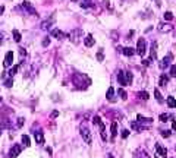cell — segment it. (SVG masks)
Returning a JSON list of instances; mask_svg holds the SVG:
<instances>
[{
  "instance_id": "6da1fadb",
  "label": "cell",
  "mask_w": 176,
  "mask_h": 158,
  "mask_svg": "<svg viewBox=\"0 0 176 158\" xmlns=\"http://www.w3.org/2000/svg\"><path fill=\"white\" fill-rule=\"evenodd\" d=\"M74 85H76L78 89H85L91 85V79L85 73H74Z\"/></svg>"
},
{
  "instance_id": "7a4b0ae2",
  "label": "cell",
  "mask_w": 176,
  "mask_h": 158,
  "mask_svg": "<svg viewBox=\"0 0 176 158\" xmlns=\"http://www.w3.org/2000/svg\"><path fill=\"white\" fill-rule=\"evenodd\" d=\"M79 133H81L82 139H84V142L85 144H91L93 142V135H91V132H90V129L88 127H85V126H81V129H79Z\"/></svg>"
},
{
  "instance_id": "3957f363",
  "label": "cell",
  "mask_w": 176,
  "mask_h": 158,
  "mask_svg": "<svg viewBox=\"0 0 176 158\" xmlns=\"http://www.w3.org/2000/svg\"><path fill=\"white\" fill-rule=\"evenodd\" d=\"M18 10H22L24 13H29V15H37V10L33 7V5H31L29 2H24V3H21L19 7H18Z\"/></svg>"
},
{
  "instance_id": "277c9868",
  "label": "cell",
  "mask_w": 176,
  "mask_h": 158,
  "mask_svg": "<svg viewBox=\"0 0 176 158\" xmlns=\"http://www.w3.org/2000/svg\"><path fill=\"white\" fill-rule=\"evenodd\" d=\"M145 48H147L145 40H144V38H140V40H138V43H136L135 53H136V54H140V56H144V54H145Z\"/></svg>"
},
{
  "instance_id": "5b68a950",
  "label": "cell",
  "mask_w": 176,
  "mask_h": 158,
  "mask_svg": "<svg viewBox=\"0 0 176 158\" xmlns=\"http://www.w3.org/2000/svg\"><path fill=\"white\" fill-rule=\"evenodd\" d=\"M21 152H22V145H13L12 148H10V151H9V157L10 158H16L19 155Z\"/></svg>"
},
{
  "instance_id": "8992f818",
  "label": "cell",
  "mask_w": 176,
  "mask_h": 158,
  "mask_svg": "<svg viewBox=\"0 0 176 158\" xmlns=\"http://www.w3.org/2000/svg\"><path fill=\"white\" fill-rule=\"evenodd\" d=\"M53 22H54V15H53V16H50V19H46V21H43V22H41V29H43V31L50 29L52 25H53Z\"/></svg>"
},
{
  "instance_id": "52a82bcc",
  "label": "cell",
  "mask_w": 176,
  "mask_h": 158,
  "mask_svg": "<svg viewBox=\"0 0 176 158\" xmlns=\"http://www.w3.org/2000/svg\"><path fill=\"white\" fill-rule=\"evenodd\" d=\"M12 62H13V53L7 51L6 56H5V60H3V66H5V67H10V66H12Z\"/></svg>"
},
{
  "instance_id": "ba28073f",
  "label": "cell",
  "mask_w": 176,
  "mask_h": 158,
  "mask_svg": "<svg viewBox=\"0 0 176 158\" xmlns=\"http://www.w3.org/2000/svg\"><path fill=\"white\" fill-rule=\"evenodd\" d=\"M157 29H159L160 32H170V31H173V26L169 25V24H164V22H160V24L157 25Z\"/></svg>"
},
{
  "instance_id": "9c48e42d",
  "label": "cell",
  "mask_w": 176,
  "mask_h": 158,
  "mask_svg": "<svg viewBox=\"0 0 176 158\" xmlns=\"http://www.w3.org/2000/svg\"><path fill=\"white\" fill-rule=\"evenodd\" d=\"M81 35H82V31H81V29H74V31L69 34L68 37H69V40H72L74 43H78V41H79V37H81Z\"/></svg>"
},
{
  "instance_id": "30bf717a",
  "label": "cell",
  "mask_w": 176,
  "mask_h": 158,
  "mask_svg": "<svg viewBox=\"0 0 176 158\" xmlns=\"http://www.w3.org/2000/svg\"><path fill=\"white\" fill-rule=\"evenodd\" d=\"M34 138H35V142H37V144H40V145L44 144V133H43V130H35Z\"/></svg>"
},
{
  "instance_id": "8fae6325",
  "label": "cell",
  "mask_w": 176,
  "mask_h": 158,
  "mask_svg": "<svg viewBox=\"0 0 176 158\" xmlns=\"http://www.w3.org/2000/svg\"><path fill=\"white\" fill-rule=\"evenodd\" d=\"M134 158H151V157H150L142 148H138V149L134 152Z\"/></svg>"
},
{
  "instance_id": "7c38bea8",
  "label": "cell",
  "mask_w": 176,
  "mask_h": 158,
  "mask_svg": "<svg viewBox=\"0 0 176 158\" xmlns=\"http://www.w3.org/2000/svg\"><path fill=\"white\" fill-rule=\"evenodd\" d=\"M170 62H172V54H167V56L160 62V65H159L160 66V69H166V67L170 65Z\"/></svg>"
},
{
  "instance_id": "4fadbf2b",
  "label": "cell",
  "mask_w": 176,
  "mask_h": 158,
  "mask_svg": "<svg viewBox=\"0 0 176 158\" xmlns=\"http://www.w3.org/2000/svg\"><path fill=\"white\" fill-rule=\"evenodd\" d=\"M94 43H95V40H94V37H93L91 34H88L87 37L84 38V44H85L87 47H93V46H94Z\"/></svg>"
},
{
  "instance_id": "5bb4252c",
  "label": "cell",
  "mask_w": 176,
  "mask_h": 158,
  "mask_svg": "<svg viewBox=\"0 0 176 158\" xmlns=\"http://www.w3.org/2000/svg\"><path fill=\"white\" fill-rule=\"evenodd\" d=\"M136 120H138V123H147V125H150V123H153V118L151 117H144V116H141V114H138L136 116Z\"/></svg>"
},
{
  "instance_id": "9a60e30c",
  "label": "cell",
  "mask_w": 176,
  "mask_h": 158,
  "mask_svg": "<svg viewBox=\"0 0 176 158\" xmlns=\"http://www.w3.org/2000/svg\"><path fill=\"white\" fill-rule=\"evenodd\" d=\"M121 51H122L125 56L131 57V56H134V54H135V48H132V47H125V48H122Z\"/></svg>"
},
{
  "instance_id": "2e32d148",
  "label": "cell",
  "mask_w": 176,
  "mask_h": 158,
  "mask_svg": "<svg viewBox=\"0 0 176 158\" xmlns=\"http://www.w3.org/2000/svg\"><path fill=\"white\" fill-rule=\"evenodd\" d=\"M117 82L121 85H126V79H125V72L123 70H119L117 72Z\"/></svg>"
},
{
  "instance_id": "e0dca14e",
  "label": "cell",
  "mask_w": 176,
  "mask_h": 158,
  "mask_svg": "<svg viewBox=\"0 0 176 158\" xmlns=\"http://www.w3.org/2000/svg\"><path fill=\"white\" fill-rule=\"evenodd\" d=\"M52 35H53V37H56L57 40H62V38H65V37H66V35H65V32H62L60 29H53V31H52Z\"/></svg>"
},
{
  "instance_id": "ac0fdd59",
  "label": "cell",
  "mask_w": 176,
  "mask_h": 158,
  "mask_svg": "<svg viewBox=\"0 0 176 158\" xmlns=\"http://www.w3.org/2000/svg\"><path fill=\"white\" fill-rule=\"evenodd\" d=\"M167 84H169V76H167V75H162L160 79H159V85H160V86H166Z\"/></svg>"
},
{
  "instance_id": "d6986e66",
  "label": "cell",
  "mask_w": 176,
  "mask_h": 158,
  "mask_svg": "<svg viewBox=\"0 0 176 158\" xmlns=\"http://www.w3.org/2000/svg\"><path fill=\"white\" fill-rule=\"evenodd\" d=\"M151 60H156L157 59V43H153L151 44Z\"/></svg>"
},
{
  "instance_id": "ffe728a7",
  "label": "cell",
  "mask_w": 176,
  "mask_h": 158,
  "mask_svg": "<svg viewBox=\"0 0 176 158\" xmlns=\"http://www.w3.org/2000/svg\"><path fill=\"white\" fill-rule=\"evenodd\" d=\"M100 135H101V139L103 141H107V135H106V127H104V123H100Z\"/></svg>"
},
{
  "instance_id": "44dd1931",
  "label": "cell",
  "mask_w": 176,
  "mask_h": 158,
  "mask_svg": "<svg viewBox=\"0 0 176 158\" xmlns=\"http://www.w3.org/2000/svg\"><path fill=\"white\" fill-rule=\"evenodd\" d=\"M132 129H135V130H145V129H147V126H142L141 123H140V125H138V123H136V122H132Z\"/></svg>"
},
{
  "instance_id": "7402d4cb",
  "label": "cell",
  "mask_w": 176,
  "mask_h": 158,
  "mask_svg": "<svg viewBox=\"0 0 176 158\" xmlns=\"http://www.w3.org/2000/svg\"><path fill=\"white\" fill-rule=\"evenodd\" d=\"M22 144L25 148H28L29 145H31V141H29V136L28 135H22Z\"/></svg>"
},
{
  "instance_id": "603a6c76",
  "label": "cell",
  "mask_w": 176,
  "mask_h": 158,
  "mask_svg": "<svg viewBox=\"0 0 176 158\" xmlns=\"http://www.w3.org/2000/svg\"><path fill=\"white\" fill-rule=\"evenodd\" d=\"M113 94H115V88H113V86H110V88L107 89V95H106L109 101H113Z\"/></svg>"
},
{
  "instance_id": "cb8c5ba5",
  "label": "cell",
  "mask_w": 176,
  "mask_h": 158,
  "mask_svg": "<svg viewBox=\"0 0 176 158\" xmlns=\"http://www.w3.org/2000/svg\"><path fill=\"white\" fill-rule=\"evenodd\" d=\"M166 103H167V105H169L170 108H173V107H176V100L173 98V97H167V100H166Z\"/></svg>"
},
{
  "instance_id": "d4e9b609",
  "label": "cell",
  "mask_w": 176,
  "mask_h": 158,
  "mask_svg": "<svg viewBox=\"0 0 176 158\" xmlns=\"http://www.w3.org/2000/svg\"><path fill=\"white\" fill-rule=\"evenodd\" d=\"M110 130H112V138L115 139V136L117 135V123H116V122L112 123V129H110Z\"/></svg>"
},
{
  "instance_id": "484cf974",
  "label": "cell",
  "mask_w": 176,
  "mask_h": 158,
  "mask_svg": "<svg viewBox=\"0 0 176 158\" xmlns=\"http://www.w3.org/2000/svg\"><path fill=\"white\" fill-rule=\"evenodd\" d=\"M18 69H19V66H18V65L12 66V67H10V70H9V72H7V75H9V76H10V78H12V76H13L15 73L18 72Z\"/></svg>"
},
{
  "instance_id": "4316f807",
  "label": "cell",
  "mask_w": 176,
  "mask_h": 158,
  "mask_svg": "<svg viewBox=\"0 0 176 158\" xmlns=\"http://www.w3.org/2000/svg\"><path fill=\"white\" fill-rule=\"evenodd\" d=\"M9 127H12V125H10V122H9L7 118H5V120L2 122V126H0V129H9Z\"/></svg>"
},
{
  "instance_id": "83f0119b",
  "label": "cell",
  "mask_w": 176,
  "mask_h": 158,
  "mask_svg": "<svg viewBox=\"0 0 176 158\" xmlns=\"http://www.w3.org/2000/svg\"><path fill=\"white\" fill-rule=\"evenodd\" d=\"M138 97H140L141 100H144V101L150 98V95H148V92H147V91H141V92H138Z\"/></svg>"
},
{
  "instance_id": "f1b7e54d",
  "label": "cell",
  "mask_w": 176,
  "mask_h": 158,
  "mask_svg": "<svg viewBox=\"0 0 176 158\" xmlns=\"http://www.w3.org/2000/svg\"><path fill=\"white\" fill-rule=\"evenodd\" d=\"M125 79H126V85H131L132 84V73L125 72Z\"/></svg>"
},
{
  "instance_id": "f546056e",
  "label": "cell",
  "mask_w": 176,
  "mask_h": 158,
  "mask_svg": "<svg viewBox=\"0 0 176 158\" xmlns=\"http://www.w3.org/2000/svg\"><path fill=\"white\" fill-rule=\"evenodd\" d=\"M154 97H156V100L159 101V103H163V97H162V94H160V91L159 89H154Z\"/></svg>"
},
{
  "instance_id": "4dcf8cb0",
  "label": "cell",
  "mask_w": 176,
  "mask_h": 158,
  "mask_svg": "<svg viewBox=\"0 0 176 158\" xmlns=\"http://www.w3.org/2000/svg\"><path fill=\"white\" fill-rule=\"evenodd\" d=\"M12 34H13V40H15V41H16V43H19L21 38H22V37H21V32H19V31L13 29V32H12Z\"/></svg>"
},
{
  "instance_id": "1f68e13d",
  "label": "cell",
  "mask_w": 176,
  "mask_h": 158,
  "mask_svg": "<svg viewBox=\"0 0 176 158\" xmlns=\"http://www.w3.org/2000/svg\"><path fill=\"white\" fill-rule=\"evenodd\" d=\"M160 122H167V118H170V114H167V113H163V114H160Z\"/></svg>"
},
{
  "instance_id": "d6a6232c",
  "label": "cell",
  "mask_w": 176,
  "mask_h": 158,
  "mask_svg": "<svg viewBox=\"0 0 176 158\" xmlns=\"http://www.w3.org/2000/svg\"><path fill=\"white\" fill-rule=\"evenodd\" d=\"M169 75L172 76V78H176V65L170 66V72H169Z\"/></svg>"
},
{
  "instance_id": "836d02e7",
  "label": "cell",
  "mask_w": 176,
  "mask_h": 158,
  "mask_svg": "<svg viewBox=\"0 0 176 158\" xmlns=\"http://www.w3.org/2000/svg\"><path fill=\"white\" fill-rule=\"evenodd\" d=\"M117 92H119V95H121V98H122V100H126V98H128V95H126V92L123 91L122 88H121V89H117Z\"/></svg>"
},
{
  "instance_id": "e575fe53",
  "label": "cell",
  "mask_w": 176,
  "mask_h": 158,
  "mask_svg": "<svg viewBox=\"0 0 176 158\" xmlns=\"http://www.w3.org/2000/svg\"><path fill=\"white\" fill-rule=\"evenodd\" d=\"M93 123H94V125H100V123H101V118H100V116H94V117H93Z\"/></svg>"
},
{
  "instance_id": "d590c367",
  "label": "cell",
  "mask_w": 176,
  "mask_h": 158,
  "mask_svg": "<svg viewBox=\"0 0 176 158\" xmlns=\"http://www.w3.org/2000/svg\"><path fill=\"white\" fill-rule=\"evenodd\" d=\"M164 19H166V21H172V19H173L172 12H164Z\"/></svg>"
},
{
  "instance_id": "8d00e7d4",
  "label": "cell",
  "mask_w": 176,
  "mask_h": 158,
  "mask_svg": "<svg viewBox=\"0 0 176 158\" xmlns=\"http://www.w3.org/2000/svg\"><path fill=\"white\" fill-rule=\"evenodd\" d=\"M24 123H25V118L19 117V118H18V122H16V126H18V127H22V125H24Z\"/></svg>"
},
{
  "instance_id": "74e56055",
  "label": "cell",
  "mask_w": 176,
  "mask_h": 158,
  "mask_svg": "<svg viewBox=\"0 0 176 158\" xmlns=\"http://www.w3.org/2000/svg\"><path fill=\"white\" fill-rule=\"evenodd\" d=\"M5 85H6V86H7V88H10V86L13 85V79L10 78V76H9V79H7L6 82H5Z\"/></svg>"
},
{
  "instance_id": "f35d334b",
  "label": "cell",
  "mask_w": 176,
  "mask_h": 158,
  "mask_svg": "<svg viewBox=\"0 0 176 158\" xmlns=\"http://www.w3.org/2000/svg\"><path fill=\"white\" fill-rule=\"evenodd\" d=\"M121 135H122V138H123V139H126V138L129 136V130H128V129H123Z\"/></svg>"
},
{
  "instance_id": "ab89813d",
  "label": "cell",
  "mask_w": 176,
  "mask_h": 158,
  "mask_svg": "<svg viewBox=\"0 0 176 158\" xmlns=\"http://www.w3.org/2000/svg\"><path fill=\"white\" fill-rule=\"evenodd\" d=\"M160 135H162L163 138H169V136H170V130H162Z\"/></svg>"
},
{
  "instance_id": "60d3db41",
  "label": "cell",
  "mask_w": 176,
  "mask_h": 158,
  "mask_svg": "<svg viewBox=\"0 0 176 158\" xmlns=\"http://www.w3.org/2000/svg\"><path fill=\"white\" fill-rule=\"evenodd\" d=\"M142 65H144V66H150V65H151V60H142Z\"/></svg>"
},
{
  "instance_id": "b9f144b4",
  "label": "cell",
  "mask_w": 176,
  "mask_h": 158,
  "mask_svg": "<svg viewBox=\"0 0 176 158\" xmlns=\"http://www.w3.org/2000/svg\"><path fill=\"white\" fill-rule=\"evenodd\" d=\"M48 44H50V40H48V38H46L44 41H43V46H44V47H47Z\"/></svg>"
},
{
  "instance_id": "7bdbcfd3",
  "label": "cell",
  "mask_w": 176,
  "mask_h": 158,
  "mask_svg": "<svg viewBox=\"0 0 176 158\" xmlns=\"http://www.w3.org/2000/svg\"><path fill=\"white\" fill-rule=\"evenodd\" d=\"M172 129H173V130H176V118L172 122Z\"/></svg>"
},
{
  "instance_id": "ee69618b",
  "label": "cell",
  "mask_w": 176,
  "mask_h": 158,
  "mask_svg": "<svg viewBox=\"0 0 176 158\" xmlns=\"http://www.w3.org/2000/svg\"><path fill=\"white\" fill-rule=\"evenodd\" d=\"M97 59L100 60V62H103V54H101V53H98V54H97Z\"/></svg>"
},
{
  "instance_id": "f6af8a7d",
  "label": "cell",
  "mask_w": 176,
  "mask_h": 158,
  "mask_svg": "<svg viewBox=\"0 0 176 158\" xmlns=\"http://www.w3.org/2000/svg\"><path fill=\"white\" fill-rule=\"evenodd\" d=\"M3 10H5V7L2 6V7H0V15H2V13H3Z\"/></svg>"
},
{
  "instance_id": "bcb514c9",
  "label": "cell",
  "mask_w": 176,
  "mask_h": 158,
  "mask_svg": "<svg viewBox=\"0 0 176 158\" xmlns=\"http://www.w3.org/2000/svg\"><path fill=\"white\" fill-rule=\"evenodd\" d=\"M2 41H3V35L0 34V44H2Z\"/></svg>"
},
{
  "instance_id": "7dc6e473",
  "label": "cell",
  "mask_w": 176,
  "mask_h": 158,
  "mask_svg": "<svg viewBox=\"0 0 176 158\" xmlns=\"http://www.w3.org/2000/svg\"><path fill=\"white\" fill-rule=\"evenodd\" d=\"M109 158H115V157H113V155H112V154H110V155H109Z\"/></svg>"
},
{
  "instance_id": "c3c4849f",
  "label": "cell",
  "mask_w": 176,
  "mask_h": 158,
  "mask_svg": "<svg viewBox=\"0 0 176 158\" xmlns=\"http://www.w3.org/2000/svg\"><path fill=\"white\" fill-rule=\"evenodd\" d=\"M0 104H2V97H0Z\"/></svg>"
},
{
  "instance_id": "681fc988",
  "label": "cell",
  "mask_w": 176,
  "mask_h": 158,
  "mask_svg": "<svg viewBox=\"0 0 176 158\" xmlns=\"http://www.w3.org/2000/svg\"><path fill=\"white\" fill-rule=\"evenodd\" d=\"M71 2H78V0H71Z\"/></svg>"
},
{
  "instance_id": "f907efd6",
  "label": "cell",
  "mask_w": 176,
  "mask_h": 158,
  "mask_svg": "<svg viewBox=\"0 0 176 158\" xmlns=\"http://www.w3.org/2000/svg\"><path fill=\"white\" fill-rule=\"evenodd\" d=\"M0 135H2V132H0Z\"/></svg>"
}]
</instances>
